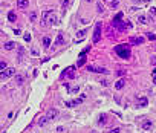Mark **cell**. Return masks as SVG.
I'll return each instance as SVG.
<instances>
[{
  "instance_id": "4",
  "label": "cell",
  "mask_w": 156,
  "mask_h": 133,
  "mask_svg": "<svg viewBox=\"0 0 156 133\" xmlns=\"http://www.w3.org/2000/svg\"><path fill=\"white\" fill-rule=\"evenodd\" d=\"M87 71L89 72H96V73H107L109 71L104 67H95V66H87Z\"/></svg>"
},
{
  "instance_id": "13",
  "label": "cell",
  "mask_w": 156,
  "mask_h": 133,
  "mask_svg": "<svg viewBox=\"0 0 156 133\" xmlns=\"http://www.w3.org/2000/svg\"><path fill=\"white\" fill-rule=\"evenodd\" d=\"M48 123H49V121H48V118H46V116H42V118L38 119V125H40V127H43V125H46V124H48Z\"/></svg>"
},
{
  "instance_id": "19",
  "label": "cell",
  "mask_w": 156,
  "mask_h": 133,
  "mask_svg": "<svg viewBox=\"0 0 156 133\" xmlns=\"http://www.w3.org/2000/svg\"><path fill=\"white\" fill-rule=\"evenodd\" d=\"M6 67H8V63L6 61H0V72H3Z\"/></svg>"
},
{
  "instance_id": "1",
  "label": "cell",
  "mask_w": 156,
  "mask_h": 133,
  "mask_svg": "<svg viewBox=\"0 0 156 133\" xmlns=\"http://www.w3.org/2000/svg\"><path fill=\"white\" fill-rule=\"evenodd\" d=\"M115 52L121 57V58H124V60H127V58H130V51H129V48H125V44H119V46H116L115 48Z\"/></svg>"
},
{
  "instance_id": "14",
  "label": "cell",
  "mask_w": 156,
  "mask_h": 133,
  "mask_svg": "<svg viewBox=\"0 0 156 133\" xmlns=\"http://www.w3.org/2000/svg\"><path fill=\"white\" fill-rule=\"evenodd\" d=\"M130 41H132V44H141L144 41V38L142 37H138V38H132Z\"/></svg>"
},
{
  "instance_id": "18",
  "label": "cell",
  "mask_w": 156,
  "mask_h": 133,
  "mask_svg": "<svg viewBox=\"0 0 156 133\" xmlns=\"http://www.w3.org/2000/svg\"><path fill=\"white\" fill-rule=\"evenodd\" d=\"M23 55H25V49H23V48H20V46H19V60H20V61L23 60Z\"/></svg>"
},
{
  "instance_id": "22",
  "label": "cell",
  "mask_w": 156,
  "mask_h": 133,
  "mask_svg": "<svg viewBox=\"0 0 156 133\" xmlns=\"http://www.w3.org/2000/svg\"><path fill=\"white\" fill-rule=\"evenodd\" d=\"M121 20H123V12L116 14V17H115V20H113V21H121Z\"/></svg>"
},
{
  "instance_id": "30",
  "label": "cell",
  "mask_w": 156,
  "mask_h": 133,
  "mask_svg": "<svg viewBox=\"0 0 156 133\" xmlns=\"http://www.w3.org/2000/svg\"><path fill=\"white\" fill-rule=\"evenodd\" d=\"M98 11H100V12H103V11H104V8H103L101 3H98Z\"/></svg>"
},
{
  "instance_id": "10",
  "label": "cell",
  "mask_w": 156,
  "mask_h": 133,
  "mask_svg": "<svg viewBox=\"0 0 156 133\" xmlns=\"http://www.w3.org/2000/svg\"><path fill=\"white\" fill-rule=\"evenodd\" d=\"M15 83L17 84H23V83H25V77H23V75H15Z\"/></svg>"
},
{
  "instance_id": "33",
  "label": "cell",
  "mask_w": 156,
  "mask_h": 133,
  "mask_svg": "<svg viewBox=\"0 0 156 133\" xmlns=\"http://www.w3.org/2000/svg\"><path fill=\"white\" fill-rule=\"evenodd\" d=\"M14 34H15V35H20L21 31H20V29H14Z\"/></svg>"
},
{
  "instance_id": "5",
  "label": "cell",
  "mask_w": 156,
  "mask_h": 133,
  "mask_svg": "<svg viewBox=\"0 0 156 133\" xmlns=\"http://www.w3.org/2000/svg\"><path fill=\"white\" fill-rule=\"evenodd\" d=\"M57 115H58V110H57V109H51L48 112V115H46V118H48V121H52V119L57 118Z\"/></svg>"
},
{
  "instance_id": "17",
  "label": "cell",
  "mask_w": 156,
  "mask_h": 133,
  "mask_svg": "<svg viewBox=\"0 0 156 133\" xmlns=\"http://www.w3.org/2000/svg\"><path fill=\"white\" fill-rule=\"evenodd\" d=\"M15 19H17V15L12 12V11H9V14H8V20H9V21H14Z\"/></svg>"
},
{
  "instance_id": "32",
  "label": "cell",
  "mask_w": 156,
  "mask_h": 133,
  "mask_svg": "<svg viewBox=\"0 0 156 133\" xmlns=\"http://www.w3.org/2000/svg\"><path fill=\"white\" fill-rule=\"evenodd\" d=\"M150 14L155 15V14H156V8H150Z\"/></svg>"
},
{
  "instance_id": "23",
  "label": "cell",
  "mask_w": 156,
  "mask_h": 133,
  "mask_svg": "<svg viewBox=\"0 0 156 133\" xmlns=\"http://www.w3.org/2000/svg\"><path fill=\"white\" fill-rule=\"evenodd\" d=\"M110 8H118V0H112V2H110Z\"/></svg>"
},
{
  "instance_id": "9",
  "label": "cell",
  "mask_w": 156,
  "mask_h": 133,
  "mask_svg": "<svg viewBox=\"0 0 156 133\" xmlns=\"http://www.w3.org/2000/svg\"><path fill=\"white\" fill-rule=\"evenodd\" d=\"M15 48V43L14 41H8V43H5V49L6 51H12Z\"/></svg>"
},
{
  "instance_id": "2",
  "label": "cell",
  "mask_w": 156,
  "mask_h": 133,
  "mask_svg": "<svg viewBox=\"0 0 156 133\" xmlns=\"http://www.w3.org/2000/svg\"><path fill=\"white\" fill-rule=\"evenodd\" d=\"M14 72H15L14 67H6V69L2 72V77H0V80H8V78H11V77L14 75Z\"/></svg>"
},
{
  "instance_id": "3",
  "label": "cell",
  "mask_w": 156,
  "mask_h": 133,
  "mask_svg": "<svg viewBox=\"0 0 156 133\" xmlns=\"http://www.w3.org/2000/svg\"><path fill=\"white\" fill-rule=\"evenodd\" d=\"M100 35H101V23H96L95 31H94V43L100 41Z\"/></svg>"
},
{
  "instance_id": "20",
  "label": "cell",
  "mask_w": 156,
  "mask_h": 133,
  "mask_svg": "<svg viewBox=\"0 0 156 133\" xmlns=\"http://www.w3.org/2000/svg\"><path fill=\"white\" fill-rule=\"evenodd\" d=\"M84 63H86V57H84V58H80V60H78V63H77V67H81V66L84 64Z\"/></svg>"
},
{
  "instance_id": "21",
  "label": "cell",
  "mask_w": 156,
  "mask_h": 133,
  "mask_svg": "<svg viewBox=\"0 0 156 133\" xmlns=\"http://www.w3.org/2000/svg\"><path fill=\"white\" fill-rule=\"evenodd\" d=\"M29 20H31V21H35V20H37V14H35V12H31V14H29Z\"/></svg>"
},
{
  "instance_id": "35",
  "label": "cell",
  "mask_w": 156,
  "mask_h": 133,
  "mask_svg": "<svg viewBox=\"0 0 156 133\" xmlns=\"http://www.w3.org/2000/svg\"><path fill=\"white\" fill-rule=\"evenodd\" d=\"M152 64L156 66V57H152Z\"/></svg>"
},
{
  "instance_id": "6",
  "label": "cell",
  "mask_w": 156,
  "mask_h": 133,
  "mask_svg": "<svg viewBox=\"0 0 156 133\" xmlns=\"http://www.w3.org/2000/svg\"><path fill=\"white\" fill-rule=\"evenodd\" d=\"M124 84H125V78H119L118 81L115 83V89H116V90H121V89L124 87Z\"/></svg>"
},
{
  "instance_id": "7",
  "label": "cell",
  "mask_w": 156,
  "mask_h": 133,
  "mask_svg": "<svg viewBox=\"0 0 156 133\" xmlns=\"http://www.w3.org/2000/svg\"><path fill=\"white\" fill-rule=\"evenodd\" d=\"M17 6L21 8V9H25V8L29 6V2H28V0H19V2H17Z\"/></svg>"
},
{
  "instance_id": "40",
  "label": "cell",
  "mask_w": 156,
  "mask_h": 133,
  "mask_svg": "<svg viewBox=\"0 0 156 133\" xmlns=\"http://www.w3.org/2000/svg\"><path fill=\"white\" fill-rule=\"evenodd\" d=\"M146 2H150V0H146Z\"/></svg>"
},
{
  "instance_id": "11",
  "label": "cell",
  "mask_w": 156,
  "mask_h": 133,
  "mask_svg": "<svg viewBox=\"0 0 156 133\" xmlns=\"http://www.w3.org/2000/svg\"><path fill=\"white\" fill-rule=\"evenodd\" d=\"M55 43L58 44V46H61L63 43H64V37H63V34H58V35H57V41Z\"/></svg>"
},
{
  "instance_id": "34",
  "label": "cell",
  "mask_w": 156,
  "mask_h": 133,
  "mask_svg": "<svg viewBox=\"0 0 156 133\" xmlns=\"http://www.w3.org/2000/svg\"><path fill=\"white\" fill-rule=\"evenodd\" d=\"M116 73H118V75H124V73H125V72H124V71H123V69H118V72H116Z\"/></svg>"
},
{
  "instance_id": "24",
  "label": "cell",
  "mask_w": 156,
  "mask_h": 133,
  "mask_svg": "<svg viewBox=\"0 0 156 133\" xmlns=\"http://www.w3.org/2000/svg\"><path fill=\"white\" fill-rule=\"evenodd\" d=\"M98 123H100V124L106 123V115H101V116H100V119H98Z\"/></svg>"
},
{
  "instance_id": "37",
  "label": "cell",
  "mask_w": 156,
  "mask_h": 133,
  "mask_svg": "<svg viewBox=\"0 0 156 133\" xmlns=\"http://www.w3.org/2000/svg\"><path fill=\"white\" fill-rule=\"evenodd\" d=\"M69 5V0H63V6H67Z\"/></svg>"
},
{
  "instance_id": "8",
  "label": "cell",
  "mask_w": 156,
  "mask_h": 133,
  "mask_svg": "<svg viewBox=\"0 0 156 133\" xmlns=\"http://www.w3.org/2000/svg\"><path fill=\"white\" fill-rule=\"evenodd\" d=\"M51 15V19H49V25H57V23H58V19H57V15L55 14H49Z\"/></svg>"
},
{
  "instance_id": "38",
  "label": "cell",
  "mask_w": 156,
  "mask_h": 133,
  "mask_svg": "<svg viewBox=\"0 0 156 133\" xmlns=\"http://www.w3.org/2000/svg\"><path fill=\"white\" fill-rule=\"evenodd\" d=\"M153 83H155V84H156V75H155V80H153Z\"/></svg>"
},
{
  "instance_id": "25",
  "label": "cell",
  "mask_w": 156,
  "mask_h": 133,
  "mask_svg": "<svg viewBox=\"0 0 156 133\" xmlns=\"http://www.w3.org/2000/svg\"><path fill=\"white\" fill-rule=\"evenodd\" d=\"M139 21L142 23V25H147V23H148V21H147V19H146V17H142V15L139 17Z\"/></svg>"
},
{
  "instance_id": "29",
  "label": "cell",
  "mask_w": 156,
  "mask_h": 133,
  "mask_svg": "<svg viewBox=\"0 0 156 133\" xmlns=\"http://www.w3.org/2000/svg\"><path fill=\"white\" fill-rule=\"evenodd\" d=\"M124 26H125V28H129V29H130V28H132V23H130V21H124Z\"/></svg>"
},
{
  "instance_id": "31",
  "label": "cell",
  "mask_w": 156,
  "mask_h": 133,
  "mask_svg": "<svg viewBox=\"0 0 156 133\" xmlns=\"http://www.w3.org/2000/svg\"><path fill=\"white\" fill-rule=\"evenodd\" d=\"M31 54H32V55H34V57H37V55H38V52H37V51H35V49H32V51H31Z\"/></svg>"
},
{
  "instance_id": "16",
  "label": "cell",
  "mask_w": 156,
  "mask_h": 133,
  "mask_svg": "<svg viewBox=\"0 0 156 133\" xmlns=\"http://www.w3.org/2000/svg\"><path fill=\"white\" fill-rule=\"evenodd\" d=\"M147 102H148V101H147V98H144V96L139 98V106H141V107H146V106H147Z\"/></svg>"
},
{
  "instance_id": "27",
  "label": "cell",
  "mask_w": 156,
  "mask_h": 133,
  "mask_svg": "<svg viewBox=\"0 0 156 133\" xmlns=\"http://www.w3.org/2000/svg\"><path fill=\"white\" fill-rule=\"evenodd\" d=\"M25 41H31V35H29V34H25Z\"/></svg>"
},
{
  "instance_id": "26",
  "label": "cell",
  "mask_w": 156,
  "mask_h": 133,
  "mask_svg": "<svg viewBox=\"0 0 156 133\" xmlns=\"http://www.w3.org/2000/svg\"><path fill=\"white\" fill-rule=\"evenodd\" d=\"M147 37H148L150 40H153V41H156V35H155V34H150V32H148V34H147Z\"/></svg>"
},
{
  "instance_id": "39",
  "label": "cell",
  "mask_w": 156,
  "mask_h": 133,
  "mask_svg": "<svg viewBox=\"0 0 156 133\" xmlns=\"http://www.w3.org/2000/svg\"><path fill=\"white\" fill-rule=\"evenodd\" d=\"M92 133H98V132H95V130H94V132H92Z\"/></svg>"
},
{
  "instance_id": "12",
  "label": "cell",
  "mask_w": 156,
  "mask_h": 133,
  "mask_svg": "<svg viewBox=\"0 0 156 133\" xmlns=\"http://www.w3.org/2000/svg\"><path fill=\"white\" fill-rule=\"evenodd\" d=\"M49 46H51V38H49V37H44V38H43V48L48 49Z\"/></svg>"
},
{
  "instance_id": "28",
  "label": "cell",
  "mask_w": 156,
  "mask_h": 133,
  "mask_svg": "<svg viewBox=\"0 0 156 133\" xmlns=\"http://www.w3.org/2000/svg\"><path fill=\"white\" fill-rule=\"evenodd\" d=\"M80 89L78 87H73V89H71V92H69V93H77V92H78Z\"/></svg>"
},
{
  "instance_id": "15",
  "label": "cell",
  "mask_w": 156,
  "mask_h": 133,
  "mask_svg": "<svg viewBox=\"0 0 156 133\" xmlns=\"http://www.w3.org/2000/svg\"><path fill=\"white\" fill-rule=\"evenodd\" d=\"M142 129L144 130H150V129H152V123H150V121H146V123L142 124Z\"/></svg>"
},
{
  "instance_id": "36",
  "label": "cell",
  "mask_w": 156,
  "mask_h": 133,
  "mask_svg": "<svg viewBox=\"0 0 156 133\" xmlns=\"http://www.w3.org/2000/svg\"><path fill=\"white\" fill-rule=\"evenodd\" d=\"M84 34H86V31H80V32H78V37H83Z\"/></svg>"
}]
</instances>
